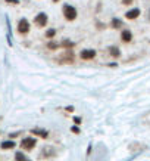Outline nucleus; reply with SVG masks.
<instances>
[{"instance_id":"obj_16","label":"nucleus","mask_w":150,"mask_h":161,"mask_svg":"<svg viewBox=\"0 0 150 161\" xmlns=\"http://www.w3.org/2000/svg\"><path fill=\"white\" fill-rule=\"evenodd\" d=\"M6 3H10V5H18L19 3V0H5Z\"/></svg>"},{"instance_id":"obj_19","label":"nucleus","mask_w":150,"mask_h":161,"mask_svg":"<svg viewBox=\"0 0 150 161\" xmlns=\"http://www.w3.org/2000/svg\"><path fill=\"white\" fill-rule=\"evenodd\" d=\"M122 3H124V5H131L132 0H122Z\"/></svg>"},{"instance_id":"obj_18","label":"nucleus","mask_w":150,"mask_h":161,"mask_svg":"<svg viewBox=\"0 0 150 161\" xmlns=\"http://www.w3.org/2000/svg\"><path fill=\"white\" fill-rule=\"evenodd\" d=\"M71 130H72V132H74V133H77V135H78V133H80V129H78V127H77V126H74V127H72V129H71Z\"/></svg>"},{"instance_id":"obj_3","label":"nucleus","mask_w":150,"mask_h":161,"mask_svg":"<svg viewBox=\"0 0 150 161\" xmlns=\"http://www.w3.org/2000/svg\"><path fill=\"white\" fill-rule=\"evenodd\" d=\"M29 31V22L27 18H22V19H19V22H18V33L19 34H28Z\"/></svg>"},{"instance_id":"obj_7","label":"nucleus","mask_w":150,"mask_h":161,"mask_svg":"<svg viewBox=\"0 0 150 161\" xmlns=\"http://www.w3.org/2000/svg\"><path fill=\"white\" fill-rule=\"evenodd\" d=\"M121 39H122V42L128 43V42H131V39H132V33H131L130 30H124L121 33Z\"/></svg>"},{"instance_id":"obj_9","label":"nucleus","mask_w":150,"mask_h":161,"mask_svg":"<svg viewBox=\"0 0 150 161\" xmlns=\"http://www.w3.org/2000/svg\"><path fill=\"white\" fill-rule=\"evenodd\" d=\"M15 145H16V143H15L13 141H5V142H2L0 147H2V149H13Z\"/></svg>"},{"instance_id":"obj_20","label":"nucleus","mask_w":150,"mask_h":161,"mask_svg":"<svg viewBox=\"0 0 150 161\" xmlns=\"http://www.w3.org/2000/svg\"><path fill=\"white\" fill-rule=\"evenodd\" d=\"M53 2H59V0H53Z\"/></svg>"},{"instance_id":"obj_13","label":"nucleus","mask_w":150,"mask_h":161,"mask_svg":"<svg viewBox=\"0 0 150 161\" xmlns=\"http://www.w3.org/2000/svg\"><path fill=\"white\" fill-rule=\"evenodd\" d=\"M54 36H56V30L54 28H50L46 31V39H53Z\"/></svg>"},{"instance_id":"obj_2","label":"nucleus","mask_w":150,"mask_h":161,"mask_svg":"<svg viewBox=\"0 0 150 161\" xmlns=\"http://www.w3.org/2000/svg\"><path fill=\"white\" fill-rule=\"evenodd\" d=\"M35 145H37L35 137H24V139L21 141V148L25 149V151H31V149H34Z\"/></svg>"},{"instance_id":"obj_1","label":"nucleus","mask_w":150,"mask_h":161,"mask_svg":"<svg viewBox=\"0 0 150 161\" xmlns=\"http://www.w3.org/2000/svg\"><path fill=\"white\" fill-rule=\"evenodd\" d=\"M62 14H63V16H65V19L66 21H74L75 18H77L78 12H77V9H75L72 5H63Z\"/></svg>"},{"instance_id":"obj_8","label":"nucleus","mask_w":150,"mask_h":161,"mask_svg":"<svg viewBox=\"0 0 150 161\" xmlns=\"http://www.w3.org/2000/svg\"><path fill=\"white\" fill-rule=\"evenodd\" d=\"M31 133H34V136H40V137H43V139H46L49 136L47 130H43V129H33Z\"/></svg>"},{"instance_id":"obj_4","label":"nucleus","mask_w":150,"mask_h":161,"mask_svg":"<svg viewBox=\"0 0 150 161\" xmlns=\"http://www.w3.org/2000/svg\"><path fill=\"white\" fill-rule=\"evenodd\" d=\"M47 22H49V18H47V15L44 14V12L39 14L34 18V24L39 25V27H46V25H47Z\"/></svg>"},{"instance_id":"obj_12","label":"nucleus","mask_w":150,"mask_h":161,"mask_svg":"<svg viewBox=\"0 0 150 161\" xmlns=\"http://www.w3.org/2000/svg\"><path fill=\"white\" fill-rule=\"evenodd\" d=\"M112 27H113V28H121V27H122V21L118 19V18H113V19H112Z\"/></svg>"},{"instance_id":"obj_5","label":"nucleus","mask_w":150,"mask_h":161,"mask_svg":"<svg viewBox=\"0 0 150 161\" xmlns=\"http://www.w3.org/2000/svg\"><path fill=\"white\" fill-rule=\"evenodd\" d=\"M80 56H81V59H84V61H90V59H93L96 56V50L94 49H84V50H81Z\"/></svg>"},{"instance_id":"obj_15","label":"nucleus","mask_w":150,"mask_h":161,"mask_svg":"<svg viewBox=\"0 0 150 161\" xmlns=\"http://www.w3.org/2000/svg\"><path fill=\"white\" fill-rule=\"evenodd\" d=\"M47 47H49V49H58L59 44L54 43V42H50V43H47Z\"/></svg>"},{"instance_id":"obj_17","label":"nucleus","mask_w":150,"mask_h":161,"mask_svg":"<svg viewBox=\"0 0 150 161\" xmlns=\"http://www.w3.org/2000/svg\"><path fill=\"white\" fill-rule=\"evenodd\" d=\"M74 123H75L77 126H78V124H81V118H80V117H75V118H74Z\"/></svg>"},{"instance_id":"obj_10","label":"nucleus","mask_w":150,"mask_h":161,"mask_svg":"<svg viewBox=\"0 0 150 161\" xmlns=\"http://www.w3.org/2000/svg\"><path fill=\"white\" fill-rule=\"evenodd\" d=\"M15 160L16 161H29V158L25 155L22 151H19V152H16V154H15Z\"/></svg>"},{"instance_id":"obj_14","label":"nucleus","mask_w":150,"mask_h":161,"mask_svg":"<svg viewBox=\"0 0 150 161\" xmlns=\"http://www.w3.org/2000/svg\"><path fill=\"white\" fill-rule=\"evenodd\" d=\"M109 50H111V55H112V56H115V58H118V56L121 55L119 49H118V47H115V46H112V47H111Z\"/></svg>"},{"instance_id":"obj_11","label":"nucleus","mask_w":150,"mask_h":161,"mask_svg":"<svg viewBox=\"0 0 150 161\" xmlns=\"http://www.w3.org/2000/svg\"><path fill=\"white\" fill-rule=\"evenodd\" d=\"M60 46H62V47H65V49H72L74 43L71 42V40H63L62 43H60Z\"/></svg>"},{"instance_id":"obj_6","label":"nucleus","mask_w":150,"mask_h":161,"mask_svg":"<svg viewBox=\"0 0 150 161\" xmlns=\"http://www.w3.org/2000/svg\"><path fill=\"white\" fill-rule=\"evenodd\" d=\"M138 15H140V9H138V8H134V9L128 10L125 14V16H127V19H136Z\"/></svg>"}]
</instances>
